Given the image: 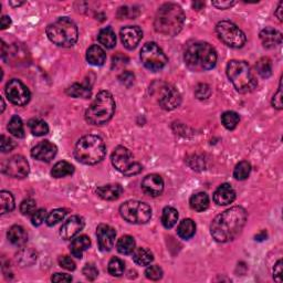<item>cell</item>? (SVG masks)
I'll return each instance as SVG.
<instances>
[{
	"mask_svg": "<svg viewBox=\"0 0 283 283\" xmlns=\"http://www.w3.org/2000/svg\"><path fill=\"white\" fill-rule=\"evenodd\" d=\"M247 211L242 207H231L214 219L210 226L211 236L218 242H228L233 240L247 222Z\"/></svg>",
	"mask_w": 283,
	"mask_h": 283,
	"instance_id": "6da1fadb",
	"label": "cell"
},
{
	"mask_svg": "<svg viewBox=\"0 0 283 283\" xmlns=\"http://www.w3.org/2000/svg\"><path fill=\"white\" fill-rule=\"evenodd\" d=\"M185 22V14L177 3L168 2L158 8L154 20V27L157 33L174 37L183 29Z\"/></svg>",
	"mask_w": 283,
	"mask_h": 283,
	"instance_id": "7a4b0ae2",
	"label": "cell"
},
{
	"mask_svg": "<svg viewBox=\"0 0 283 283\" xmlns=\"http://www.w3.org/2000/svg\"><path fill=\"white\" fill-rule=\"evenodd\" d=\"M184 61L187 67L195 72L211 70L217 63V52L207 42H195L187 48Z\"/></svg>",
	"mask_w": 283,
	"mask_h": 283,
	"instance_id": "3957f363",
	"label": "cell"
},
{
	"mask_svg": "<svg viewBox=\"0 0 283 283\" xmlns=\"http://www.w3.org/2000/svg\"><path fill=\"white\" fill-rule=\"evenodd\" d=\"M106 147L103 139L97 135H85L78 141L74 149V156L80 163L95 165L104 158Z\"/></svg>",
	"mask_w": 283,
	"mask_h": 283,
	"instance_id": "277c9868",
	"label": "cell"
},
{
	"mask_svg": "<svg viewBox=\"0 0 283 283\" xmlns=\"http://www.w3.org/2000/svg\"><path fill=\"white\" fill-rule=\"evenodd\" d=\"M115 112V101L109 91H101L85 112L86 122L91 125H104Z\"/></svg>",
	"mask_w": 283,
	"mask_h": 283,
	"instance_id": "5b68a950",
	"label": "cell"
},
{
	"mask_svg": "<svg viewBox=\"0 0 283 283\" xmlns=\"http://www.w3.org/2000/svg\"><path fill=\"white\" fill-rule=\"evenodd\" d=\"M227 75L236 90L240 93L252 92L258 85L250 66L246 61L231 60L227 65Z\"/></svg>",
	"mask_w": 283,
	"mask_h": 283,
	"instance_id": "8992f818",
	"label": "cell"
},
{
	"mask_svg": "<svg viewBox=\"0 0 283 283\" xmlns=\"http://www.w3.org/2000/svg\"><path fill=\"white\" fill-rule=\"evenodd\" d=\"M47 35L51 42L63 48L73 47L78 41L79 31L72 20L63 17L48 26Z\"/></svg>",
	"mask_w": 283,
	"mask_h": 283,
	"instance_id": "52a82bcc",
	"label": "cell"
},
{
	"mask_svg": "<svg viewBox=\"0 0 283 283\" xmlns=\"http://www.w3.org/2000/svg\"><path fill=\"white\" fill-rule=\"evenodd\" d=\"M121 216L127 222L134 225H143L150 221L151 217L150 207L145 202L129 200L119 207Z\"/></svg>",
	"mask_w": 283,
	"mask_h": 283,
	"instance_id": "ba28073f",
	"label": "cell"
},
{
	"mask_svg": "<svg viewBox=\"0 0 283 283\" xmlns=\"http://www.w3.org/2000/svg\"><path fill=\"white\" fill-rule=\"evenodd\" d=\"M113 166L125 176H134L142 171L143 166L135 162L133 155L124 146H117L111 156Z\"/></svg>",
	"mask_w": 283,
	"mask_h": 283,
	"instance_id": "9c48e42d",
	"label": "cell"
},
{
	"mask_svg": "<svg viewBox=\"0 0 283 283\" xmlns=\"http://www.w3.org/2000/svg\"><path fill=\"white\" fill-rule=\"evenodd\" d=\"M216 33L218 38L230 48H236V49L242 48L247 41L244 31L239 29L234 23L227 20H222L217 23Z\"/></svg>",
	"mask_w": 283,
	"mask_h": 283,
	"instance_id": "30bf717a",
	"label": "cell"
},
{
	"mask_svg": "<svg viewBox=\"0 0 283 283\" xmlns=\"http://www.w3.org/2000/svg\"><path fill=\"white\" fill-rule=\"evenodd\" d=\"M141 61L146 69L150 71H159L164 67L168 59L161 48L155 42H147L141 50Z\"/></svg>",
	"mask_w": 283,
	"mask_h": 283,
	"instance_id": "8fae6325",
	"label": "cell"
},
{
	"mask_svg": "<svg viewBox=\"0 0 283 283\" xmlns=\"http://www.w3.org/2000/svg\"><path fill=\"white\" fill-rule=\"evenodd\" d=\"M6 95L15 105L23 106L30 101L31 94L28 87L17 79L10 80L6 85Z\"/></svg>",
	"mask_w": 283,
	"mask_h": 283,
	"instance_id": "7c38bea8",
	"label": "cell"
},
{
	"mask_svg": "<svg viewBox=\"0 0 283 283\" xmlns=\"http://www.w3.org/2000/svg\"><path fill=\"white\" fill-rule=\"evenodd\" d=\"M2 171L10 177L25 178L29 174V164L21 155H15L3 163Z\"/></svg>",
	"mask_w": 283,
	"mask_h": 283,
	"instance_id": "4fadbf2b",
	"label": "cell"
},
{
	"mask_svg": "<svg viewBox=\"0 0 283 283\" xmlns=\"http://www.w3.org/2000/svg\"><path fill=\"white\" fill-rule=\"evenodd\" d=\"M181 102H182L181 93L178 92L176 87L169 84H166L162 87L161 95H159L158 98V103L162 109L167 111L175 110L176 107L181 105Z\"/></svg>",
	"mask_w": 283,
	"mask_h": 283,
	"instance_id": "5bb4252c",
	"label": "cell"
},
{
	"mask_svg": "<svg viewBox=\"0 0 283 283\" xmlns=\"http://www.w3.org/2000/svg\"><path fill=\"white\" fill-rule=\"evenodd\" d=\"M121 41L126 49L132 50L136 48L143 38V31L137 26H126L119 33Z\"/></svg>",
	"mask_w": 283,
	"mask_h": 283,
	"instance_id": "9a60e30c",
	"label": "cell"
},
{
	"mask_svg": "<svg viewBox=\"0 0 283 283\" xmlns=\"http://www.w3.org/2000/svg\"><path fill=\"white\" fill-rule=\"evenodd\" d=\"M97 237L100 249L102 251H110L114 247L117 233L111 226L102 224L98 226Z\"/></svg>",
	"mask_w": 283,
	"mask_h": 283,
	"instance_id": "2e32d148",
	"label": "cell"
},
{
	"mask_svg": "<svg viewBox=\"0 0 283 283\" xmlns=\"http://www.w3.org/2000/svg\"><path fill=\"white\" fill-rule=\"evenodd\" d=\"M57 153H58L57 146L49 141L39 143V144L35 145L33 150H31L33 157L41 162H51L55 157Z\"/></svg>",
	"mask_w": 283,
	"mask_h": 283,
	"instance_id": "e0dca14e",
	"label": "cell"
},
{
	"mask_svg": "<svg viewBox=\"0 0 283 283\" xmlns=\"http://www.w3.org/2000/svg\"><path fill=\"white\" fill-rule=\"evenodd\" d=\"M84 219L80 216H72L62 225L61 229H60V236L66 240L72 239L73 237L84 228Z\"/></svg>",
	"mask_w": 283,
	"mask_h": 283,
	"instance_id": "ac0fdd59",
	"label": "cell"
},
{
	"mask_svg": "<svg viewBox=\"0 0 283 283\" xmlns=\"http://www.w3.org/2000/svg\"><path fill=\"white\" fill-rule=\"evenodd\" d=\"M142 189L151 197H157L164 190V181L157 174H150L143 179Z\"/></svg>",
	"mask_w": 283,
	"mask_h": 283,
	"instance_id": "d6986e66",
	"label": "cell"
},
{
	"mask_svg": "<svg viewBox=\"0 0 283 283\" xmlns=\"http://www.w3.org/2000/svg\"><path fill=\"white\" fill-rule=\"evenodd\" d=\"M236 199V191L229 184H222L214 194V201L219 206H226L233 202Z\"/></svg>",
	"mask_w": 283,
	"mask_h": 283,
	"instance_id": "ffe728a7",
	"label": "cell"
},
{
	"mask_svg": "<svg viewBox=\"0 0 283 283\" xmlns=\"http://www.w3.org/2000/svg\"><path fill=\"white\" fill-rule=\"evenodd\" d=\"M259 35H260L262 45L266 49H273V48L280 46L282 42L281 33L273 28H265L264 30H261Z\"/></svg>",
	"mask_w": 283,
	"mask_h": 283,
	"instance_id": "44dd1931",
	"label": "cell"
},
{
	"mask_svg": "<svg viewBox=\"0 0 283 283\" xmlns=\"http://www.w3.org/2000/svg\"><path fill=\"white\" fill-rule=\"evenodd\" d=\"M97 194L104 200L112 201L121 197V195L123 194V188L118 184H110L99 187L97 189Z\"/></svg>",
	"mask_w": 283,
	"mask_h": 283,
	"instance_id": "7402d4cb",
	"label": "cell"
},
{
	"mask_svg": "<svg viewBox=\"0 0 283 283\" xmlns=\"http://www.w3.org/2000/svg\"><path fill=\"white\" fill-rule=\"evenodd\" d=\"M86 60L92 66H103L106 61V53L101 47L93 45L86 51Z\"/></svg>",
	"mask_w": 283,
	"mask_h": 283,
	"instance_id": "603a6c76",
	"label": "cell"
},
{
	"mask_svg": "<svg viewBox=\"0 0 283 283\" xmlns=\"http://www.w3.org/2000/svg\"><path fill=\"white\" fill-rule=\"evenodd\" d=\"M90 246H91L90 238L83 234V236H79L73 239L70 246V251L73 257L81 259L83 256V252H84Z\"/></svg>",
	"mask_w": 283,
	"mask_h": 283,
	"instance_id": "cb8c5ba5",
	"label": "cell"
},
{
	"mask_svg": "<svg viewBox=\"0 0 283 283\" xmlns=\"http://www.w3.org/2000/svg\"><path fill=\"white\" fill-rule=\"evenodd\" d=\"M7 237L9 241L15 246H22L25 245L28 240V234L26 230L21 226H13L8 230Z\"/></svg>",
	"mask_w": 283,
	"mask_h": 283,
	"instance_id": "d4e9b609",
	"label": "cell"
},
{
	"mask_svg": "<svg viewBox=\"0 0 283 283\" xmlns=\"http://www.w3.org/2000/svg\"><path fill=\"white\" fill-rule=\"evenodd\" d=\"M98 40L106 49H112L117 45V35H115L114 30L111 27H106L100 31Z\"/></svg>",
	"mask_w": 283,
	"mask_h": 283,
	"instance_id": "484cf974",
	"label": "cell"
},
{
	"mask_svg": "<svg viewBox=\"0 0 283 283\" xmlns=\"http://www.w3.org/2000/svg\"><path fill=\"white\" fill-rule=\"evenodd\" d=\"M189 205L191 209L195 211H198V213H200V211H205L209 207L208 195H207L206 193H197L193 195V196L190 197Z\"/></svg>",
	"mask_w": 283,
	"mask_h": 283,
	"instance_id": "4316f807",
	"label": "cell"
},
{
	"mask_svg": "<svg viewBox=\"0 0 283 283\" xmlns=\"http://www.w3.org/2000/svg\"><path fill=\"white\" fill-rule=\"evenodd\" d=\"M196 233V225L191 219L187 218L179 222L177 227V233L182 239H190Z\"/></svg>",
	"mask_w": 283,
	"mask_h": 283,
	"instance_id": "83f0119b",
	"label": "cell"
},
{
	"mask_svg": "<svg viewBox=\"0 0 283 283\" xmlns=\"http://www.w3.org/2000/svg\"><path fill=\"white\" fill-rule=\"evenodd\" d=\"M74 173V167L66 161L58 162L57 164L53 166L52 170H51V175L54 178H62L66 176H70Z\"/></svg>",
	"mask_w": 283,
	"mask_h": 283,
	"instance_id": "f1b7e54d",
	"label": "cell"
},
{
	"mask_svg": "<svg viewBox=\"0 0 283 283\" xmlns=\"http://www.w3.org/2000/svg\"><path fill=\"white\" fill-rule=\"evenodd\" d=\"M178 220V211L173 207H165L163 209L162 215V224L167 229L173 228L177 224Z\"/></svg>",
	"mask_w": 283,
	"mask_h": 283,
	"instance_id": "f546056e",
	"label": "cell"
},
{
	"mask_svg": "<svg viewBox=\"0 0 283 283\" xmlns=\"http://www.w3.org/2000/svg\"><path fill=\"white\" fill-rule=\"evenodd\" d=\"M153 259V253L146 248H137L133 251V260L138 266H149Z\"/></svg>",
	"mask_w": 283,
	"mask_h": 283,
	"instance_id": "4dcf8cb0",
	"label": "cell"
},
{
	"mask_svg": "<svg viewBox=\"0 0 283 283\" xmlns=\"http://www.w3.org/2000/svg\"><path fill=\"white\" fill-rule=\"evenodd\" d=\"M67 93L73 98H82V99H89L92 94L90 85L85 84H79V83H74L71 85L69 89L67 90Z\"/></svg>",
	"mask_w": 283,
	"mask_h": 283,
	"instance_id": "1f68e13d",
	"label": "cell"
},
{
	"mask_svg": "<svg viewBox=\"0 0 283 283\" xmlns=\"http://www.w3.org/2000/svg\"><path fill=\"white\" fill-rule=\"evenodd\" d=\"M8 131L16 137L18 138L25 137V129H23L21 118H20L18 115H14V117L10 118L9 123H8Z\"/></svg>",
	"mask_w": 283,
	"mask_h": 283,
	"instance_id": "d6a6232c",
	"label": "cell"
},
{
	"mask_svg": "<svg viewBox=\"0 0 283 283\" xmlns=\"http://www.w3.org/2000/svg\"><path fill=\"white\" fill-rule=\"evenodd\" d=\"M15 209V199L11 193L2 190L0 193V213L7 214Z\"/></svg>",
	"mask_w": 283,
	"mask_h": 283,
	"instance_id": "836d02e7",
	"label": "cell"
},
{
	"mask_svg": "<svg viewBox=\"0 0 283 283\" xmlns=\"http://www.w3.org/2000/svg\"><path fill=\"white\" fill-rule=\"evenodd\" d=\"M117 248L119 253L131 254L135 250V240L131 236H123L118 239Z\"/></svg>",
	"mask_w": 283,
	"mask_h": 283,
	"instance_id": "e575fe53",
	"label": "cell"
},
{
	"mask_svg": "<svg viewBox=\"0 0 283 283\" xmlns=\"http://www.w3.org/2000/svg\"><path fill=\"white\" fill-rule=\"evenodd\" d=\"M240 117L239 114L233 112V111H227L221 115V123L227 130H234L239 124Z\"/></svg>",
	"mask_w": 283,
	"mask_h": 283,
	"instance_id": "d590c367",
	"label": "cell"
},
{
	"mask_svg": "<svg viewBox=\"0 0 283 283\" xmlns=\"http://www.w3.org/2000/svg\"><path fill=\"white\" fill-rule=\"evenodd\" d=\"M29 127L31 133L35 135V136H43V135L49 133V126H48L47 123L45 121H42V119L39 118L31 119L29 122Z\"/></svg>",
	"mask_w": 283,
	"mask_h": 283,
	"instance_id": "8d00e7d4",
	"label": "cell"
},
{
	"mask_svg": "<svg viewBox=\"0 0 283 283\" xmlns=\"http://www.w3.org/2000/svg\"><path fill=\"white\" fill-rule=\"evenodd\" d=\"M257 72L264 79H268L272 74V62L266 57L261 58L256 65Z\"/></svg>",
	"mask_w": 283,
	"mask_h": 283,
	"instance_id": "74e56055",
	"label": "cell"
},
{
	"mask_svg": "<svg viewBox=\"0 0 283 283\" xmlns=\"http://www.w3.org/2000/svg\"><path fill=\"white\" fill-rule=\"evenodd\" d=\"M251 173V165L249 162L242 161L237 164V166L234 167L233 170V177L237 179V181H245L249 177V175Z\"/></svg>",
	"mask_w": 283,
	"mask_h": 283,
	"instance_id": "f35d334b",
	"label": "cell"
},
{
	"mask_svg": "<svg viewBox=\"0 0 283 283\" xmlns=\"http://www.w3.org/2000/svg\"><path fill=\"white\" fill-rule=\"evenodd\" d=\"M109 273L113 277H121L124 273L125 265L124 261H122L119 258H112L109 262V266H107Z\"/></svg>",
	"mask_w": 283,
	"mask_h": 283,
	"instance_id": "ab89813d",
	"label": "cell"
},
{
	"mask_svg": "<svg viewBox=\"0 0 283 283\" xmlns=\"http://www.w3.org/2000/svg\"><path fill=\"white\" fill-rule=\"evenodd\" d=\"M17 260L23 266L31 265L37 260V253L31 249H23L17 254Z\"/></svg>",
	"mask_w": 283,
	"mask_h": 283,
	"instance_id": "60d3db41",
	"label": "cell"
},
{
	"mask_svg": "<svg viewBox=\"0 0 283 283\" xmlns=\"http://www.w3.org/2000/svg\"><path fill=\"white\" fill-rule=\"evenodd\" d=\"M67 210L65 209H54L51 211V213L48 215V217H47V225L48 226H50V227H52V226H55L57 224H59L60 221H62L63 219L66 218L67 216Z\"/></svg>",
	"mask_w": 283,
	"mask_h": 283,
	"instance_id": "b9f144b4",
	"label": "cell"
},
{
	"mask_svg": "<svg viewBox=\"0 0 283 283\" xmlns=\"http://www.w3.org/2000/svg\"><path fill=\"white\" fill-rule=\"evenodd\" d=\"M35 207H37V204H35L33 199L27 198L21 202V205H20V211H21V214L25 215V216H29V215H33L34 213Z\"/></svg>",
	"mask_w": 283,
	"mask_h": 283,
	"instance_id": "7bdbcfd3",
	"label": "cell"
},
{
	"mask_svg": "<svg viewBox=\"0 0 283 283\" xmlns=\"http://www.w3.org/2000/svg\"><path fill=\"white\" fill-rule=\"evenodd\" d=\"M146 278L151 281H158L163 278V270L158 266H150L145 271Z\"/></svg>",
	"mask_w": 283,
	"mask_h": 283,
	"instance_id": "ee69618b",
	"label": "cell"
},
{
	"mask_svg": "<svg viewBox=\"0 0 283 283\" xmlns=\"http://www.w3.org/2000/svg\"><path fill=\"white\" fill-rule=\"evenodd\" d=\"M47 211L46 209H38L35 210L34 213L31 215V222H33V225L38 227L40 225L43 224V221L47 220Z\"/></svg>",
	"mask_w": 283,
	"mask_h": 283,
	"instance_id": "f6af8a7d",
	"label": "cell"
},
{
	"mask_svg": "<svg viewBox=\"0 0 283 283\" xmlns=\"http://www.w3.org/2000/svg\"><path fill=\"white\" fill-rule=\"evenodd\" d=\"M210 94H211L210 86L208 84H204V83L198 84L196 86V90H195V95H196L197 99L199 100L208 99L210 97Z\"/></svg>",
	"mask_w": 283,
	"mask_h": 283,
	"instance_id": "bcb514c9",
	"label": "cell"
},
{
	"mask_svg": "<svg viewBox=\"0 0 283 283\" xmlns=\"http://www.w3.org/2000/svg\"><path fill=\"white\" fill-rule=\"evenodd\" d=\"M0 147H1L2 153H8V151L13 150L16 147V143L14 139L7 137L5 135H1V141H0Z\"/></svg>",
	"mask_w": 283,
	"mask_h": 283,
	"instance_id": "7dc6e473",
	"label": "cell"
},
{
	"mask_svg": "<svg viewBox=\"0 0 283 283\" xmlns=\"http://www.w3.org/2000/svg\"><path fill=\"white\" fill-rule=\"evenodd\" d=\"M83 274H84V277L86 279L93 281L99 276V270L97 269V266L93 265H86L84 268H83Z\"/></svg>",
	"mask_w": 283,
	"mask_h": 283,
	"instance_id": "c3c4849f",
	"label": "cell"
},
{
	"mask_svg": "<svg viewBox=\"0 0 283 283\" xmlns=\"http://www.w3.org/2000/svg\"><path fill=\"white\" fill-rule=\"evenodd\" d=\"M127 63H129V58L122 53H117V55H114L112 59V67H115V69L123 67L126 66Z\"/></svg>",
	"mask_w": 283,
	"mask_h": 283,
	"instance_id": "681fc988",
	"label": "cell"
},
{
	"mask_svg": "<svg viewBox=\"0 0 283 283\" xmlns=\"http://www.w3.org/2000/svg\"><path fill=\"white\" fill-rule=\"evenodd\" d=\"M59 265L60 266H62L63 269L73 271L75 269V262L67 256H62L59 258Z\"/></svg>",
	"mask_w": 283,
	"mask_h": 283,
	"instance_id": "f907efd6",
	"label": "cell"
},
{
	"mask_svg": "<svg viewBox=\"0 0 283 283\" xmlns=\"http://www.w3.org/2000/svg\"><path fill=\"white\" fill-rule=\"evenodd\" d=\"M134 74L132 72H130V71H124L121 75L118 77L119 82L122 83V84H124L126 86H131L134 83Z\"/></svg>",
	"mask_w": 283,
	"mask_h": 283,
	"instance_id": "816d5d0a",
	"label": "cell"
},
{
	"mask_svg": "<svg viewBox=\"0 0 283 283\" xmlns=\"http://www.w3.org/2000/svg\"><path fill=\"white\" fill-rule=\"evenodd\" d=\"M272 105L274 109L282 110V89H281V82L280 86H279V91L273 95L272 98Z\"/></svg>",
	"mask_w": 283,
	"mask_h": 283,
	"instance_id": "f5cc1de1",
	"label": "cell"
},
{
	"mask_svg": "<svg viewBox=\"0 0 283 283\" xmlns=\"http://www.w3.org/2000/svg\"><path fill=\"white\" fill-rule=\"evenodd\" d=\"M273 278L277 282H282V260H279L273 268Z\"/></svg>",
	"mask_w": 283,
	"mask_h": 283,
	"instance_id": "db71d44e",
	"label": "cell"
},
{
	"mask_svg": "<svg viewBox=\"0 0 283 283\" xmlns=\"http://www.w3.org/2000/svg\"><path fill=\"white\" fill-rule=\"evenodd\" d=\"M134 10H131L129 9L127 7H122L118 9V13H117V17L119 19H125V18H133L135 17V15L133 13Z\"/></svg>",
	"mask_w": 283,
	"mask_h": 283,
	"instance_id": "11a10c76",
	"label": "cell"
},
{
	"mask_svg": "<svg viewBox=\"0 0 283 283\" xmlns=\"http://www.w3.org/2000/svg\"><path fill=\"white\" fill-rule=\"evenodd\" d=\"M51 280L53 282H71L72 281V277L66 273H55L51 278Z\"/></svg>",
	"mask_w": 283,
	"mask_h": 283,
	"instance_id": "9f6ffc18",
	"label": "cell"
},
{
	"mask_svg": "<svg viewBox=\"0 0 283 283\" xmlns=\"http://www.w3.org/2000/svg\"><path fill=\"white\" fill-rule=\"evenodd\" d=\"M234 3H236L234 1H213V6L216 7L217 9H228Z\"/></svg>",
	"mask_w": 283,
	"mask_h": 283,
	"instance_id": "6f0895ef",
	"label": "cell"
},
{
	"mask_svg": "<svg viewBox=\"0 0 283 283\" xmlns=\"http://www.w3.org/2000/svg\"><path fill=\"white\" fill-rule=\"evenodd\" d=\"M11 25V19L8 16H2L1 18V29L5 30L7 28H9Z\"/></svg>",
	"mask_w": 283,
	"mask_h": 283,
	"instance_id": "680465c9",
	"label": "cell"
},
{
	"mask_svg": "<svg viewBox=\"0 0 283 283\" xmlns=\"http://www.w3.org/2000/svg\"><path fill=\"white\" fill-rule=\"evenodd\" d=\"M282 11H283V2L281 1L280 3H279V6H278V8H277L276 13H274V15H276V17L279 19V21H282V20H283Z\"/></svg>",
	"mask_w": 283,
	"mask_h": 283,
	"instance_id": "91938a15",
	"label": "cell"
},
{
	"mask_svg": "<svg viewBox=\"0 0 283 283\" xmlns=\"http://www.w3.org/2000/svg\"><path fill=\"white\" fill-rule=\"evenodd\" d=\"M266 238V231H262L260 234H258V236H256V240L262 241V240H265Z\"/></svg>",
	"mask_w": 283,
	"mask_h": 283,
	"instance_id": "94428289",
	"label": "cell"
},
{
	"mask_svg": "<svg viewBox=\"0 0 283 283\" xmlns=\"http://www.w3.org/2000/svg\"><path fill=\"white\" fill-rule=\"evenodd\" d=\"M204 6H205V3H204V2H195V3H193V7H194L196 10L201 9V7H204Z\"/></svg>",
	"mask_w": 283,
	"mask_h": 283,
	"instance_id": "6125c7cd",
	"label": "cell"
},
{
	"mask_svg": "<svg viewBox=\"0 0 283 283\" xmlns=\"http://www.w3.org/2000/svg\"><path fill=\"white\" fill-rule=\"evenodd\" d=\"M0 101H1V112H3V111H5V102H3V99L1 98L0 99Z\"/></svg>",
	"mask_w": 283,
	"mask_h": 283,
	"instance_id": "be15d7a7",
	"label": "cell"
},
{
	"mask_svg": "<svg viewBox=\"0 0 283 283\" xmlns=\"http://www.w3.org/2000/svg\"><path fill=\"white\" fill-rule=\"evenodd\" d=\"M22 3H23V2H17V3H16V2H14V1H10V5H11V6H21Z\"/></svg>",
	"mask_w": 283,
	"mask_h": 283,
	"instance_id": "e7e4bbea",
	"label": "cell"
}]
</instances>
